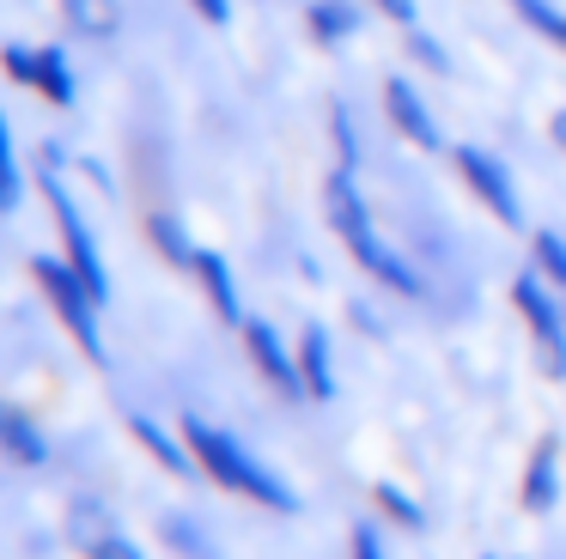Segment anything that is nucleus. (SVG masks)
Segmentation results:
<instances>
[{
  "label": "nucleus",
  "instance_id": "nucleus-1",
  "mask_svg": "<svg viewBox=\"0 0 566 559\" xmlns=\"http://www.w3.org/2000/svg\"><path fill=\"white\" fill-rule=\"evenodd\" d=\"M323 207H329V225H335V238L347 243V255H354V262L366 267L371 280H378V286L402 292V298H420V292H427L420 267L378 231L371 201H366V189H359V170H342V165H335L329 182H323Z\"/></svg>",
  "mask_w": 566,
  "mask_h": 559
},
{
  "label": "nucleus",
  "instance_id": "nucleus-2",
  "mask_svg": "<svg viewBox=\"0 0 566 559\" xmlns=\"http://www.w3.org/2000/svg\"><path fill=\"white\" fill-rule=\"evenodd\" d=\"M177 432L189 437V450H196L201 474H213V481H220L226 493L250 498V505H262V510H286V517L298 510L293 481H281V474H274L269 462H262L238 432H226V425L201 420V413H184V425H177Z\"/></svg>",
  "mask_w": 566,
  "mask_h": 559
},
{
  "label": "nucleus",
  "instance_id": "nucleus-3",
  "mask_svg": "<svg viewBox=\"0 0 566 559\" xmlns=\"http://www.w3.org/2000/svg\"><path fill=\"white\" fill-rule=\"evenodd\" d=\"M31 280L43 286L50 310L67 323V335L80 340V352H86V359H104V323H98L104 298L86 286V274H80L67 255H38V262H31Z\"/></svg>",
  "mask_w": 566,
  "mask_h": 559
},
{
  "label": "nucleus",
  "instance_id": "nucleus-4",
  "mask_svg": "<svg viewBox=\"0 0 566 559\" xmlns=\"http://www.w3.org/2000/svg\"><path fill=\"white\" fill-rule=\"evenodd\" d=\"M43 194H50V213H55V231H62V255L86 274V286L111 304V267H104V250L92 238L86 213H80L74 189L62 182V146H43Z\"/></svg>",
  "mask_w": 566,
  "mask_h": 559
},
{
  "label": "nucleus",
  "instance_id": "nucleus-5",
  "mask_svg": "<svg viewBox=\"0 0 566 559\" xmlns=\"http://www.w3.org/2000/svg\"><path fill=\"white\" fill-rule=\"evenodd\" d=\"M451 165H457V177H463V189L475 194L500 225H512V231L524 225V201H517V182H512V170H505L500 152H488V146H475V140H457Z\"/></svg>",
  "mask_w": 566,
  "mask_h": 559
},
{
  "label": "nucleus",
  "instance_id": "nucleus-6",
  "mask_svg": "<svg viewBox=\"0 0 566 559\" xmlns=\"http://www.w3.org/2000/svg\"><path fill=\"white\" fill-rule=\"evenodd\" d=\"M512 304H517V316H524V328L536 335L542 365H548L554 377H566V310H560V292H554L536 267H524V274L512 280Z\"/></svg>",
  "mask_w": 566,
  "mask_h": 559
},
{
  "label": "nucleus",
  "instance_id": "nucleus-7",
  "mask_svg": "<svg viewBox=\"0 0 566 559\" xmlns=\"http://www.w3.org/2000/svg\"><path fill=\"white\" fill-rule=\"evenodd\" d=\"M67 541L86 559H147L140 541L123 529V517H116L104 498H74V505H67Z\"/></svg>",
  "mask_w": 566,
  "mask_h": 559
},
{
  "label": "nucleus",
  "instance_id": "nucleus-8",
  "mask_svg": "<svg viewBox=\"0 0 566 559\" xmlns=\"http://www.w3.org/2000/svg\"><path fill=\"white\" fill-rule=\"evenodd\" d=\"M384 116L396 122V134H402L415 152H444L439 116H432V104L420 97V85L408 80V73H390V80H384Z\"/></svg>",
  "mask_w": 566,
  "mask_h": 559
},
{
  "label": "nucleus",
  "instance_id": "nucleus-9",
  "mask_svg": "<svg viewBox=\"0 0 566 559\" xmlns=\"http://www.w3.org/2000/svg\"><path fill=\"white\" fill-rule=\"evenodd\" d=\"M238 335H244V352H250V365L262 371V383H274L281 395H305V377H298V347H286L281 328H274L269 316H250Z\"/></svg>",
  "mask_w": 566,
  "mask_h": 559
},
{
  "label": "nucleus",
  "instance_id": "nucleus-10",
  "mask_svg": "<svg viewBox=\"0 0 566 559\" xmlns=\"http://www.w3.org/2000/svg\"><path fill=\"white\" fill-rule=\"evenodd\" d=\"M0 456L19 462V468H43V462H50V437H43V425L7 395H0Z\"/></svg>",
  "mask_w": 566,
  "mask_h": 559
},
{
  "label": "nucleus",
  "instance_id": "nucleus-11",
  "mask_svg": "<svg viewBox=\"0 0 566 559\" xmlns=\"http://www.w3.org/2000/svg\"><path fill=\"white\" fill-rule=\"evenodd\" d=\"M554 498H560V437L542 432L530 462H524V510L530 517H548Z\"/></svg>",
  "mask_w": 566,
  "mask_h": 559
},
{
  "label": "nucleus",
  "instance_id": "nucleus-12",
  "mask_svg": "<svg viewBox=\"0 0 566 559\" xmlns=\"http://www.w3.org/2000/svg\"><path fill=\"white\" fill-rule=\"evenodd\" d=\"M189 274L201 280V292H208L213 316H220L226 328H244V323H250V316H244V298H238V280H232V262H226L220 250H201Z\"/></svg>",
  "mask_w": 566,
  "mask_h": 559
},
{
  "label": "nucleus",
  "instance_id": "nucleus-13",
  "mask_svg": "<svg viewBox=\"0 0 566 559\" xmlns=\"http://www.w3.org/2000/svg\"><path fill=\"white\" fill-rule=\"evenodd\" d=\"M298 377H305V395L311 401H335V340H329V328H317L311 323L305 335H298Z\"/></svg>",
  "mask_w": 566,
  "mask_h": 559
},
{
  "label": "nucleus",
  "instance_id": "nucleus-14",
  "mask_svg": "<svg viewBox=\"0 0 566 559\" xmlns=\"http://www.w3.org/2000/svg\"><path fill=\"white\" fill-rule=\"evenodd\" d=\"M31 92H38L43 104H55V109L80 104V73H74V61H67L62 43H38V85H31Z\"/></svg>",
  "mask_w": 566,
  "mask_h": 559
},
{
  "label": "nucleus",
  "instance_id": "nucleus-15",
  "mask_svg": "<svg viewBox=\"0 0 566 559\" xmlns=\"http://www.w3.org/2000/svg\"><path fill=\"white\" fill-rule=\"evenodd\" d=\"M128 432H135L140 444H147V456H153V462H165L171 474H196V468H201L196 450H189V437H184V432H165V425L153 420V413H128Z\"/></svg>",
  "mask_w": 566,
  "mask_h": 559
},
{
  "label": "nucleus",
  "instance_id": "nucleus-16",
  "mask_svg": "<svg viewBox=\"0 0 566 559\" xmlns=\"http://www.w3.org/2000/svg\"><path fill=\"white\" fill-rule=\"evenodd\" d=\"M359 24H366L359 0H311L305 7V31H311V43H323V49H342L347 36H359Z\"/></svg>",
  "mask_w": 566,
  "mask_h": 559
},
{
  "label": "nucleus",
  "instance_id": "nucleus-17",
  "mask_svg": "<svg viewBox=\"0 0 566 559\" xmlns=\"http://www.w3.org/2000/svg\"><path fill=\"white\" fill-rule=\"evenodd\" d=\"M62 12L80 36H92V43H111V36L123 31V0H62Z\"/></svg>",
  "mask_w": 566,
  "mask_h": 559
},
{
  "label": "nucleus",
  "instance_id": "nucleus-18",
  "mask_svg": "<svg viewBox=\"0 0 566 559\" xmlns=\"http://www.w3.org/2000/svg\"><path fill=\"white\" fill-rule=\"evenodd\" d=\"M147 231H153V243H159V255H165L171 267H196L201 243L184 231V219H177V213H153V219H147Z\"/></svg>",
  "mask_w": 566,
  "mask_h": 559
},
{
  "label": "nucleus",
  "instance_id": "nucleus-19",
  "mask_svg": "<svg viewBox=\"0 0 566 559\" xmlns=\"http://www.w3.org/2000/svg\"><path fill=\"white\" fill-rule=\"evenodd\" d=\"M19 201H25V165H19L13 122L0 116V213H19Z\"/></svg>",
  "mask_w": 566,
  "mask_h": 559
},
{
  "label": "nucleus",
  "instance_id": "nucleus-20",
  "mask_svg": "<svg viewBox=\"0 0 566 559\" xmlns=\"http://www.w3.org/2000/svg\"><path fill=\"white\" fill-rule=\"evenodd\" d=\"M530 267H536V274L566 298V238H560V231H548V225L530 231Z\"/></svg>",
  "mask_w": 566,
  "mask_h": 559
},
{
  "label": "nucleus",
  "instance_id": "nucleus-21",
  "mask_svg": "<svg viewBox=\"0 0 566 559\" xmlns=\"http://www.w3.org/2000/svg\"><path fill=\"white\" fill-rule=\"evenodd\" d=\"M505 7H512L517 19L530 24V31H536V36H548V43L566 55V12L554 7V0H505Z\"/></svg>",
  "mask_w": 566,
  "mask_h": 559
},
{
  "label": "nucleus",
  "instance_id": "nucleus-22",
  "mask_svg": "<svg viewBox=\"0 0 566 559\" xmlns=\"http://www.w3.org/2000/svg\"><path fill=\"white\" fill-rule=\"evenodd\" d=\"M378 510L390 523H402V529H427V505L415 493H402L396 481H378Z\"/></svg>",
  "mask_w": 566,
  "mask_h": 559
},
{
  "label": "nucleus",
  "instance_id": "nucleus-23",
  "mask_svg": "<svg viewBox=\"0 0 566 559\" xmlns=\"http://www.w3.org/2000/svg\"><path fill=\"white\" fill-rule=\"evenodd\" d=\"M329 140H335V165L359 170V158H366V152H359V128H354V109H347V104L329 109Z\"/></svg>",
  "mask_w": 566,
  "mask_h": 559
},
{
  "label": "nucleus",
  "instance_id": "nucleus-24",
  "mask_svg": "<svg viewBox=\"0 0 566 559\" xmlns=\"http://www.w3.org/2000/svg\"><path fill=\"white\" fill-rule=\"evenodd\" d=\"M0 67H7V80L19 85H38V43H0Z\"/></svg>",
  "mask_w": 566,
  "mask_h": 559
},
{
  "label": "nucleus",
  "instance_id": "nucleus-25",
  "mask_svg": "<svg viewBox=\"0 0 566 559\" xmlns=\"http://www.w3.org/2000/svg\"><path fill=\"white\" fill-rule=\"evenodd\" d=\"M408 55H415L427 73H451V55H444V43H439L432 31H420V24H408Z\"/></svg>",
  "mask_w": 566,
  "mask_h": 559
},
{
  "label": "nucleus",
  "instance_id": "nucleus-26",
  "mask_svg": "<svg viewBox=\"0 0 566 559\" xmlns=\"http://www.w3.org/2000/svg\"><path fill=\"white\" fill-rule=\"evenodd\" d=\"M354 559H390V547H384V529H378V523H359V529H354Z\"/></svg>",
  "mask_w": 566,
  "mask_h": 559
},
{
  "label": "nucleus",
  "instance_id": "nucleus-27",
  "mask_svg": "<svg viewBox=\"0 0 566 559\" xmlns=\"http://www.w3.org/2000/svg\"><path fill=\"white\" fill-rule=\"evenodd\" d=\"M371 7H378L384 19H396L402 31H408V24H420V19H415V0H371Z\"/></svg>",
  "mask_w": 566,
  "mask_h": 559
},
{
  "label": "nucleus",
  "instance_id": "nucleus-28",
  "mask_svg": "<svg viewBox=\"0 0 566 559\" xmlns=\"http://www.w3.org/2000/svg\"><path fill=\"white\" fill-rule=\"evenodd\" d=\"M208 24H232V0H189Z\"/></svg>",
  "mask_w": 566,
  "mask_h": 559
},
{
  "label": "nucleus",
  "instance_id": "nucleus-29",
  "mask_svg": "<svg viewBox=\"0 0 566 559\" xmlns=\"http://www.w3.org/2000/svg\"><path fill=\"white\" fill-rule=\"evenodd\" d=\"M548 134H554V146L566 152V109H554V122H548Z\"/></svg>",
  "mask_w": 566,
  "mask_h": 559
},
{
  "label": "nucleus",
  "instance_id": "nucleus-30",
  "mask_svg": "<svg viewBox=\"0 0 566 559\" xmlns=\"http://www.w3.org/2000/svg\"><path fill=\"white\" fill-rule=\"evenodd\" d=\"M488 559H500V553H488Z\"/></svg>",
  "mask_w": 566,
  "mask_h": 559
}]
</instances>
